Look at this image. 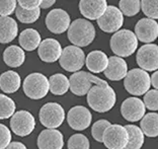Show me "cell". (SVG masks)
Instances as JSON below:
<instances>
[{
	"label": "cell",
	"mask_w": 158,
	"mask_h": 149,
	"mask_svg": "<svg viewBox=\"0 0 158 149\" xmlns=\"http://www.w3.org/2000/svg\"><path fill=\"white\" fill-rule=\"evenodd\" d=\"M85 54L80 47L67 46L64 48L59 59L60 66L68 72H76L84 66Z\"/></svg>",
	"instance_id": "obj_8"
},
{
	"label": "cell",
	"mask_w": 158,
	"mask_h": 149,
	"mask_svg": "<svg viewBox=\"0 0 158 149\" xmlns=\"http://www.w3.org/2000/svg\"><path fill=\"white\" fill-rule=\"evenodd\" d=\"M105 76L113 81H120L126 77L128 73L127 62L122 57L112 56L109 58V64L105 71Z\"/></svg>",
	"instance_id": "obj_20"
},
{
	"label": "cell",
	"mask_w": 158,
	"mask_h": 149,
	"mask_svg": "<svg viewBox=\"0 0 158 149\" xmlns=\"http://www.w3.org/2000/svg\"><path fill=\"white\" fill-rule=\"evenodd\" d=\"M117 103V94L112 86L93 85L87 92V104L93 111L106 113Z\"/></svg>",
	"instance_id": "obj_1"
},
{
	"label": "cell",
	"mask_w": 158,
	"mask_h": 149,
	"mask_svg": "<svg viewBox=\"0 0 158 149\" xmlns=\"http://www.w3.org/2000/svg\"><path fill=\"white\" fill-rule=\"evenodd\" d=\"M135 35L142 43L154 42L158 38V23L149 17L140 19L135 25Z\"/></svg>",
	"instance_id": "obj_16"
},
{
	"label": "cell",
	"mask_w": 158,
	"mask_h": 149,
	"mask_svg": "<svg viewBox=\"0 0 158 149\" xmlns=\"http://www.w3.org/2000/svg\"><path fill=\"white\" fill-rule=\"evenodd\" d=\"M10 128L17 136L26 137L35 128V119L27 111H19L14 113L10 119Z\"/></svg>",
	"instance_id": "obj_11"
},
{
	"label": "cell",
	"mask_w": 158,
	"mask_h": 149,
	"mask_svg": "<svg viewBox=\"0 0 158 149\" xmlns=\"http://www.w3.org/2000/svg\"><path fill=\"white\" fill-rule=\"evenodd\" d=\"M141 9L147 17L158 19V0H141Z\"/></svg>",
	"instance_id": "obj_33"
},
{
	"label": "cell",
	"mask_w": 158,
	"mask_h": 149,
	"mask_svg": "<svg viewBox=\"0 0 158 149\" xmlns=\"http://www.w3.org/2000/svg\"><path fill=\"white\" fill-rule=\"evenodd\" d=\"M106 0H80L79 10L86 19L98 20L107 8Z\"/></svg>",
	"instance_id": "obj_18"
},
{
	"label": "cell",
	"mask_w": 158,
	"mask_h": 149,
	"mask_svg": "<svg viewBox=\"0 0 158 149\" xmlns=\"http://www.w3.org/2000/svg\"><path fill=\"white\" fill-rule=\"evenodd\" d=\"M3 60H4V63L9 67H20L26 60L24 50L16 45L9 46L3 53Z\"/></svg>",
	"instance_id": "obj_24"
},
{
	"label": "cell",
	"mask_w": 158,
	"mask_h": 149,
	"mask_svg": "<svg viewBox=\"0 0 158 149\" xmlns=\"http://www.w3.org/2000/svg\"><path fill=\"white\" fill-rule=\"evenodd\" d=\"M92 115L87 108L76 106L70 109L67 115V122L73 130L83 131L91 124Z\"/></svg>",
	"instance_id": "obj_15"
},
{
	"label": "cell",
	"mask_w": 158,
	"mask_h": 149,
	"mask_svg": "<svg viewBox=\"0 0 158 149\" xmlns=\"http://www.w3.org/2000/svg\"><path fill=\"white\" fill-rule=\"evenodd\" d=\"M11 132L5 125L0 124V149H5L11 142Z\"/></svg>",
	"instance_id": "obj_37"
},
{
	"label": "cell",
	"mask_w": 158,
	"mask_h": 149,
	"mask_svg": "<svg viewBox=\"0 0 158 149\" xmlns=\"http://www.w3.org/2000/svg\"><path fill=\"white\" fill-rule=\"evenodd\" d=\"M124 24V14L120 8L116 6L109 5L105 13L98 19V25L103 32L109 34H114L120 31Z\"/></svg>",
	"instance_id": "obj_10"
},
{
	"label": "cell",
	"mask_w": 158,
	"mask_h": 149,
	"mask_svg": "<svg viewBox=\"0 0 158 149\" xmlns=\"http://www.w3.org/2000/svg\"><path fill=\"white\" fill-rule=\"evenodd\" d=\"M86 67L92 73H102L106 69L109 64V57L102 51H92L85 58Z\"/></svg>",
	"instance_id": "obj_21"
},
{
	"label": "cell",
	"mask_w": 158,
	"mask_h": 149,
	"mask_svg": "<svg viewBox=\"0 0 158 149\" xmlns=\"http://www.w3.org/2000/svg\"><path fill=\"white\" fill-rule=\"evenodd\" d=\"M37 144L39 149H62L64 146L63 134L56 129H46L40 133Z\"/></svg>",
	"instance_id": "obj_19"
},
{
	"label": "cell",
	"mask_w": 158,
	"mask_h": 149,
	"mask_svg": "<svg viewBox=\"0 0 158 149\" xmlns=\"http://www.w3.org/2000/svg\"><path fill=\"white\" fill-rule=\"evenodd\" d=\"M110 49L118 57H129L138 49V39L135 32L129 30H120L110 38Z\"/></svg>",
	"instance_id": "obj_3"
},
{
	"label": "cell",
	"mask_w": 158,
	"mask_h": 149,
	"mask_svg": "<svg viewBox=\"0 0 158 149\" xmlns=\"http://www.w3.org/2000/svg\"><path fill=\"white\" fill-rule=\"evenodd\" d=\"M124 86L126 90L133 96H144L151 86L150 75L146 70H143L141 68H134L128 71L124 78Z\"/></svg>",
	"instance_id": "obj_4"
},
{
	"label": "cell",
	"mask_w": 158,
	"mask_h": 149,
	"mask_svg": "<svg viewBox=\"0 0 158 149\" xmlns=\"http://www.w3.org/2000/svg\"><path fill=\"white\" fill-rule=\"evenodd\" d=\"M136 61L138 66L143 70H158V46L151 43L143 45L138 50Z\"/></svg>",
	"instance_id": "obj_12"
},
{
	"label": "cell",
	"mask_w": 158,
	"mask_h": 149,
	"mask_svg": "<svg viewBox=\"0 0 158 149\" xmlns=\"http://www.w3.org/2000/svg\"><path fill=\"white\" fill-rule=\"evenodd\" d=\"M38 49L39 57L46 63H54L59 60L63 51L61 44L52 38L42 41Z\"/></svg>",
	"instance_id": "obj_17"
},
{
	"label": "cell",
	"mask_w": 158,
	"mask_h": 149,
	"mask_svg": "<svg viewBox=\"0 0 158 149\" xmlns=\"http://www.w3.org/2000/svg\"><path fill=\"white\" fill-rule=\"evenodd\" d=\"M143 101L146 109L150 111H158V90L157 89H151L148 90L143 97Z\"/></svg>",
	"instance_id": "obj_35"
},
{
	"label": "cell",
	"mask_w": 158,
	"mask_h": 149,
	"mask_svg": "<svg viewBox=\"0 0 158 149\" xmlns=\"http://www.w3.org/2000/svg\"><path fill=\"white\" fill-rule=\"evenodd\" d=\"M56 1L57 0H42V3H41L40 8H42V9L50 8V7H52L54 4H55Z\"/></svg>",
	"instance_id": "obj_40"
},
{
	"label": "cell",
	"mask_w": 158,
	"mask_h": 149,
	"mask_svg": "<svg viewBox=\"0 0 158 149\" xmlns=\"http://www.w3.org/2000/svg\"><path fill=\"white\" fill-rule=\"evenodd\" d=\"M19 42L20 47L27 52H31L39 48L42 42L41 35L35 28H27L20 32Z\"/></svg>",
	"instance_id": "obj_25"
},
{
	"label": "cell",
	"mask_w": 158,
	"mask_h": 149,
	"mask_svg": "<svg viewBox=\"0 0 158 149\" xmlns=\"http://www.w3.org/2000/svg\"><path fill=\"white\" fill-rule=\"evenodd\" d=\"M67 147L68 149H89L90 143L88 138L83 134H74L68 140Z\"/></svg>",
	"instance_id": "obj_32"
},
{
	"label": "cell",
	"mask_w": 158,
	"mask_h": 149,
	"mask_svg": "<svg viewBox=\"0 0 158 149\" xmlns=\"http://www.w3.org/2000/svg\"><path fill=\"white\" fill-rule=\"evenodd\" d=\"M140 128L144 135L150 138L158 137V114L157 113H148L141 119Z\"/></svg>",
	"instance_id": "obj_26"
},
{
	"label": "cell",
	"mask_w": 158,
	"mask_h": 149,
	"mask_svg": "<svg viewBox=\"0 0 158 149\" xmlns=\"http://www.w3.org/2000/svg\"><path fill=\"white\" fill-rule=\"evenodd\" d=\"M118 8L126 16H134L141 10V0H120Z\"/></svg>",
	"instance_id": "obj_31"
},
{
	"label": "cell",
	"mask_w": 158,
	"mask_h": 149,
	"mask_svg": "<svg viewBox=\"0 0 158 149\" xmlns=\"http://www.w3.org/2000/svg\"><path fill=\"white\" fill-rule=\"evenodd\" d=\"M17 0H0V16H9L15 11Z\"/></svg>",
	"instance_id": "obj_36"
},
{
	"label": "cell",
	"mask_w": 158,
	"mask_h": 149,
	"mask_svg": "<svg viewBox=\"0 0 158 149\" xmlns=\"http://www.w3.org/2000/svg\"><path fill=\"white\" fill-rule=\"evenodd\" d=\"M40 122L48 129H56L63 124L65 120V111L57 103H47L40 110Z\"/></svg>",
	"instance_id": "obj_7"
},
{
	"label": "cell",
	"mask_w": 158,
	"mask_h": 149,
	"mask_svg": "<svg viewBox=\"0 0 158 149\" xmlns=\"http://www.w3.org/2000/svg\"><path fill=\"white\" fill-rule=\"evenodd\" d=\"M125 127L129 134V141L125 149H141L145 141V135L141 128L132 124L126 125Z\"/></svg>",
	"instance_id": "obj_28"
},
{
	"label": "cell",
	"mask_w": 158,
	"mask_h": 149,
	"mask_svg": "<svg viewBox=\"0 0 158 149\" xmlns=\"http://www.w3.org/2000/svg\"><path fill=\"white\" fill-rule=\"evenodd\" d=\"M50 92L55 96H63L70 89V82L66 75L56 73L49 78Z\"/></svg>",
	"instance_id": "obj_27"
},
{
	"label": "cell",
	"mask_w": 158,
	"mask_h": 149,
	"mask_svg": "<svg viewBox=\"0 0 158 149\" xmlns=\"http://www.w3.org/2000/svg\"><path fill=\"white\" fill-rule=\"evenodd\" d=\"M129 141V134L125 126L110 124L103 133L102 143L107 149H125Z\"/></svg>",
	"instance_id": "obj_9"
},
{
	"label": "cell",
	"mask_w": 158,
	"mask_h": 149,
	"mask_svg": "<svg viewBox=\"0 0 158 149\" xmlns=\"http://www.w3.org/2000/svg\"><path fill=\"white\" fill-rule=\"evenodd\" d=\"M15 14H16L17 19H19L20 23H34L40 19V15H41V8L38 7V8H35V9H24L21 6L17 5L15 9Z\"/></svg>",
	"instance_id": "obj_29"
},
{
	"label": "cell",
	"mask_w": 158,
	"mask_h": 149,
	"mask_svg": "<svg viewBox=\"0 0 158 149\" xmlns=\"http://www.w3.org/2000/svg\"><path fill=\"white\" fill-rule=\"evenodd\" d=\"M110 125V123L107 120H98L96 121L94 124L92 125L91 128V135L93 137V139L98 142H102V137L103 133L106 130V128Z\"/></svg>",
	"instance_id": "obj_34"
},
{
	"label": "cell",
	"mask_w": 158,
	"mask_h": 149,
	"mask_svg": "<svg viewBox=\"0 0 158 149\" xmlns=\"http://www.w3.org/2000/svg\"><path fill=\"white\" fill-rule=\"evenodd\" d=\"M17 3L24 9H35L41 6L42 0H17Z\"/></svg>",
	"instance_id": "obj_38"
},
{
	"label": "cell",
	"mask_w": 158,
	"mask_h": 149,
	"mask_svg": "<svg viewBox=\"0 0 158 149\" xmlns=\"http://www.w3.org/2000/svg\"><path fill=\"white\" fill-rule=\"evenodd\" d=\"M68 39L77 47H86L95 38V28L90 21L84 19H75L68 28Z\"/></svg>",
	"instance_id": "obj_2"
},
{
	"label": "cell",
	"mask_w": 158,
	"mask_h": 149,
	"mask_svg": "<svg viewBox=\"0 0 158 149\" xmlns=\"http://www.w3.org/2000/svg\"><path fill=\"white\" fill-rule=\"evenodd\" d=\"M15 103L10 97L0 93V120L11 118L15 113Z\"/></svg>",
	"instance_id": "obj_30"
},
{
	"label": "cell",
	"mask_w": 158,
	"mask_h": 149,
	"mask_svg": "<svg viewBox=\"0 0 158 149\" xmlns=\"http://www.w3.org/2000/svg\"><path fill=\"white\" fill-rule=\"evenodd\" d=\"M5 149H27L26 145L21 142H10Z\"/></svg>",
	"instance_id": "obj_39"
},
{
	"label": "cell",
	"mask_w": 158,
	"mask_h": 149,
	"mask_svg": "<svg viewBox=\"0 0 158 149\" xmlns=\"http://www.w3.org/2000/svg\"><path fill=\"white\" fill-rule=\"evenodd\" d=\"M23 87L27 97L31 100H41L50 92V82L44 74L35 72L27 76Z\"/></svg>",
	"instance_id": "obj_6"
},
{
	"label": "cell",
	"mask_w": 158,
	"mask_h": 149,
	"mask_svg": "<svg viewBox=\"0 0 158 149\" xmlns=\"http://www.w3.org/2000/svg\"><path fill=\"white\" fill-rule=\"evenodd\" d=\"M21 79L15 71H5L0 75V89L5 93H14L19 89Z\"/></svg>",
	"instance_id": "obj_23"
},
{
	"label": "cell",
	"mask_w": 158,
	"mask_h": 149,
	"mask_svg": "<svg viewBox=\"0 0 158 149\" xmlns=\"http://www.w3.org/2000/svg\"><path fill=\"white\" fill-rule=\"evenodd\" d=\"M71 24L70 15L64 9H52L46 17V25L48 30L56 35H61L68 31Z\"/></svg>",
	"instance_id": "obj_13"
},
{
	"label": "cell",
	"mask_w": 158,
	"mask_h": 149,
	"mask_svg": "<svg viewBox=\"0 0 158 149\" xmlns=\"http://www.w3.org/2000/svg\"><path fill=\"white\" fill-rule=\"evenodd\" d=\"M19 34V25L10 16H0V43L7 44L13 41Z\"/></svg>",
	"instance_id": "obj_22"
},
{
	"label": "cell",
	"mask_w": 158,
	"mask_h": 149,
	"mask_svg": "<svg viewBox=\"0 0 158 149\" xmlns=\"http://www.w3.org/2000/svg\"><path fill=\"white\" fill-rule=\"evenodd\" d=\"M121 114L128 122H138L146 114V107L144 101L138 97L126 99L121 106Z\"/></svg>",
	"instance_id": "obj_14"
},
{
	"label": "cell",
	"mask_w": 158,
	"mask_h": 149,
	"mask_svg": "<svg viewBox=\"0 0 158 149\" xmlns=\"http://www.w3.org/2000/svg\"><path fill=\"white\" fill-rule=\"evenodd\" d=\"M150 80H151V85L158 90V70L154 71V73L150 76Z\"/></svg>",
	"instance_id": "obj_41"
},
{
	"label": "cell",
	"mask_w": 158,
	"mask_h": 149,
	"mask_svg": "<svg viewBox=\"0 0 158 149\" xmlns=\"http://www.w3.org/2000/svg\"><path fill=\"white\" fill-rule=\"evenodd\" d=\"M70 90L75 96H82L87 94L93 85H106V80L86 71H76L70 76Z\"/></svg>",
	"instance_id": "obj_5"
}]
</instances>
